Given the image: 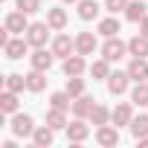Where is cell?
Instances as JSON below:
<instances>
[{"mask_svg": "<svg viewBox=\"0 0 148 148\" xmlns=\"http://www.w3.org/2000/svg\"><path fill=\"white\" fill-rule=\"evenodd\" d=\"M6 90L23 93L26 90V76H21V73H9V76H6Z\"/></svg>", "mask_w": 148, "mask_h": 148, "instance_id": "31", "label": "cell"}, {"mask_svg": "<svg viewBox=\"0 0 148 148\" xmlns=\"http://www.w3.org/2000/svg\"><path fill=\"white\" fill-rule=\"evenodd\" d=\"M128 76L131 82H148V58H134L128 64Z\"/></svg>", "mask_w": 148, "mask_h": 148, "instance_id": "14", "label": "cell"}, {"mask_svg": "<svg viewBox=\"0 0 148 148\" xmlns=\"http://www.w3.org/2000/svg\"><path fill=\"white\" fill-rule=\"evenodd\" d=\"M44 87H47V73L32 67V73H26V90H32V93H41Z\"/></svg>", "mask_w": 148, "mask_h": 148, "instance_id": "16", "label": "cell"}, {"mask_svg": "<svg viewBox=\"0 0 148 148\" xmlns=\"http://www.w3.org/2000/svg\"><path fill=\"white\" fill-rule=\"evenodd\" d=\"M90 76H93V79H105V82H108V76H110V61H108L105 55H102L99 61H93V64H90Z\"/></svg>", "mask_w": 148, "mask_h": 148, "instance_id": "27", "label": "cell"}, {"mask_svg": "<svg viewBox=\"0 0 148 148\" xmlns=\"http://www.w3.org/2000/svg\"><path fill=\"white\" fill-rule=\"evenodd\" d=\"M67 139L70 142H84L87 136H90V128H87V122L82 119V116H76V119H73V122H67Z\"/></svg>", "mask_w": 148, "mask_h": 148, "instance_id": "6", "label": "cell"}, {"mask_svg": "<svg viewBox=\"0 0 148 148\" xmlns=\"http://www.w3.org/2000/svg\"><path fill=\"white\" fill-rule=\"evenodd\" d=\"M47 125H49L52 131H61V128H67V116H64V110H58V108H49V113H47Z\"/></svg>", "mask_w": 148, "mask_h": 148, "instance_id": "28", "label": "cell"}, {"mask_svg": "<svg viewBox=\"0 0 148 148\" xmlns=\"http://www.w3.org/2000/svg\"><path fill=\"white\" fill-rule=\"evenodd\" d=\"M12 134L15 136H32L35 134V122L29 113H12Z\"/></svg>", "mask_w": 148, "mask_h": 148, "instance_id": "5", "label": "cell"}, {"mask_svg": "<svg viewBox=\"0 0 148 148\" xmlns=\"http://www.w3.org/2000/svg\"><path fill=\"white\" fill-rule=\"evenodd\" d=\"M3 26H6L9 32H15V35H23V32L29 29L26 12H21V9H18V12H9V15H6V23H3Z\"/></svg>", "mask_w": 148, "mask_h": 148, "instance_id": "9", "label": "cell"}, {"mask_svg": "<svg viewBox=\"0 0 148 148\" xmlns=\"http://www.w3.org/2000/svg\"><path fill=\"white\" fill-rule=\"evenodd\" d=\"M102 55H105V58L113 64V61H119V58H125V55H128V44H125L119 35H113V38H108V41H105Z\"/></svg>", "mask_w": 148, "mask_h": 148, "instance_id": "1", "label": "cell"}, {"mask_svg": "<svg viewBox=\"0 0 148 148\" xmlns=\"http://www.w3.org/2000/svg\"><path fill=\"white\" fill-rule=\"evenodd\" d=\"M131 119H134V108H131L128 102H119V105L110 110V122H113L116 128H122V125H131Z\"/></svg>", "mask_w": 148, "mask_h": 148, "instance_id": "11", "label": "cell"}, {"mask_svg": "<svg viewBox=\"0 0 148 148\" xmlns=\"http://www.w3.org/2000/svg\"><path fill=\"white\" fill-rule=\"evenodd\" d=\"M52 128L49 125H44V128H35V134H32V145L35 148H47V145H52Z\"/></svg>", "mask_w": 148, "mask_h": 148, "instance_id": "22", "label": "cell"}, {"mask_svg": "<svg viewBox=\"0 0 148 148\" xmlns=\"http://www.w3.org/2000/svg\"><path fill=\"white\" fill-rule=\"evenodd\" d=\"M128 128H131V134H134L136 139H139V136H148V113H142V116H134Z\"/></svg>", "mask_w": 148, "mask_h": 148, "instance_id": "29", "label": "cell"}, {"mask_svg": "<svg viewBox=\"0 0 148 148\" xmlns=\"http://www.w3.org/2000/svg\"><path fill=\"white\" fill-rule=\"evenodd\" d=\"M96 47H99V41H96L93 32H79V35H76V52H82V55H93Z\"/></svg>", "mask_w": 148, "mask_h": 148, "instance_id": "13", "label": "cell"}, {"mask_svg": "<svg viewBox=\"0 0 148 148\" xmlns=\"http://www.w3.org/2000/svg\"><path fill=\"white\" fill-rule=\"evenodd\" d=\"M87 70V61L82 52H73L70 58H64V76H82Z\"/></svg>", "mask_w": 148, "mask_h": 148, "instance_id": "12", "label": "cell"}, {"mask_svg": "<svg viewBox=\"0 0 148 148\" xmlns=\"http://www.w3.org/2000/svg\"><path fill=\"white\" fill-rule=\"evenodd\" d=\"M128 87H131V76H128V70L125 73H110L108 76V93L110 96H122V93H128Z\"/></svg>", "mask_w": 148, "mask_h": 148, "instance_id": "2", "label": "cell"}, {"mask_svg": "<svg viewBox=\"0 0 148 148\" xmlns=\"http://www.w3.org/2000/svg\"><path fill=\"white\" fill-rule=\"evenodd\" d=\"M0 110L3 113H18V93L15 90H6L0 96Z\"/></svg>", "mask_w": 148, "mask_h": 148, "instance_id": "30", "label": "cell"}, {"mask_svg": "<svg viewBox=\"0 0 148 148\" xmlns=\"http://www.w3.org/2000/svg\"><path fill=\"white\" fill-rule=\"evenodd\" d=\"M47 23H49L55 32H61V29L67 26V12H64V9H47Z\"/></svg>", "mask_w": 148, "mask_h": 148, "instance_id": "23", "label": "cell"}, {"mask_svg": "<svg viewBox=\"0 0 148 148\" xmlns=\"http://www.w3.org/2000/svg\"><path fill=\"white\" fill-rule=\"evenodd\" d=\"M87 119H90V122H93V125H96V128H99V125H108V122H110V110H108V108H105V105H99V102H96V105H93V110H90V116H87Z\"/></svg>", "mask_w": 148, "mask_h": 148, "instance_id": "24", "label": "cell"}, {"mask_svg": "<svg viewBox=\"0 0 148 148\" xmlns=\"http://www.w3.org/2000/svg\"><path fill=\"white\" fill-rule=\"evenodd\" d=\"M119 32H122V23L116 21V15H110V18H102V21H99V35L113 38V35H119Z\"/></svg>", "mask_w": 148, "mask_h": 148, "instance_id": "19", "label": "cell"}, {"mask_svg": "<svg viewBox=\"0 0 148 148\" xmlns=\"http://www.w3.org/2000/svg\"><path fill=\"white\" fill-rule=\"evenodd\" d=\"M52 61H55V52L47 49V47H35V52L29 55V64H32L35 70H44V73L52 67Z\"/></svg>", "mask_w": 148, "mask_h": 148, "instance_id": "7", "label": "cell"}, {"mask_svg": "<svg viewBox=\"0 0 148 148\" xmlns=\"http://www.w3.org/2000/svg\"><path fill=\"white\" fill-rule=\"evenodd\" d=\"M128 3H131V0H105V9H108L110 15H116V12H125Z\"/></svg>", "mask_w": 148, "mask_h": 148, "instance_id": "33", "label": "cell"}, {"mask_svg": "<svg viewBox=\"0 0 148 148\" xmlns=\"http://www.w3.org/2000/svg\"><path fill=\"white\" fill-rule=\"evenodd\" d=\"M131 102L134 105H148V82H134V90H131Z\"/></svg>", "mask_w": 148, "mask_h": 148, "instance_id": "25", "label": "cell"}, {"mask_svg": "<svg viewBox=\"0 0 148 148\" xmlns=\"http://www.w3.org/2000/svg\"><path fill=\"white\" fill-rule=\"evenodd\" d=\"M49 108H58V110H73V96L67 90H55L49 96Z\"/></svg>", "mask_w": 148, "mask_h": 148, "instance_id": "21", "label": "cell"}, {"mask_svg": "<svg viewBox=\"0 0 148 148\" xmlns=\"http://www.w3.org/2000/svg\"><path fill=\"white\" fill-rule=\"evenodd\" d=\"M136 142H139V148H148V136H139Z\"/></svg>", "mask_w": 148, "mask_h": 148, "instance_id": "35", "label": "cell"}, {"mask_svg": "<svg viewBox=\"0 0 148 148\" xmlns=\"http://www.w3.org/2000/svg\"><path fill=\"white\" fill-rule=\"evenodd\" d=\"M49 23H29V29H26V41L32 44V47H47V41H49Z\"/></svg>", "mask_w": 148, "mask_h": 148, "instance_id": "3", "label": "cell"}, {"mask_svg": "<svg viewBox=\"0 0 148 148\" xmlns=\"http://www.w3.org/2000/svg\"><path fill=\"white\" fill-rule=\"evenodd\" d=\"M84 87H87V84H84V79H82V76H67V87H64V90H67L73 99L84 96Z\"/></svg>", "mask_w": 148, "mask_h": 148, "instance_id": "26", "label": "cell"}, {"mask_svg": "<svg viewBox=\"0 0 148 148\" xmlns=\"http://www.w3.org/2000/svg\"><path fill=\"white\" fill-rule=\"evenodd\" d=\"M128 52L134 58H148V35H134L128 41Z\"/></svg>", "mask_w": 148, "mask_h": 148, "instance_id": "15", "label": "cell"}, {"mask_svg": "<svg viewBox=\"0 0 148 148\" xmlns=\"http://www.w3.org/2000/svg\"><path fill=\"white\" fill-rule=\"evenodd\" d=\"M139 35H148V15L139 21Z\"/></svg>", "mask_w": 148, "mask_h": 148, "instance_id": "34", "label": "cell"}, {"mask_svg": "<svg viewBox=\"0 0 148 148\" xmlns=\"http://www.w3.org/2000/svg\"><path fill=\"white\" fill-rule=\"evenodd\" d=\"M93 105H96V99L93 96H79V99H73V116H90V110H93Z\"/></svg>", "mask_w": 148, "mask_h": 148, "instance_id": "17", "label": "cell"}, {"mask_svg": "<svg viewBox=\"0 0 148 148\" xmlns=\"http://www.w3.org/2000/svg\"><path fill=\"white\" fill-rule=\"evenodd\" d=\"M145 15H148V6L142 3V0H131L128 9H125V18H128V21H134V23H139Z\"/></svg>", "mask_w": 148, "mask_h": 148, "instance_id": "20", "label": "cell"}, {"mask_svg": "<svg viewBox=\"0 0 148 148\" xmlns=\"http://www.w3.org/2000/svg\"><path fill=\"white\" fill-rule=\"evenodd\" d=\"M64 3H79V0H64Z\"/></svg>", "mask_w": 148, "mask_h": 148, "instance_id": "36", "label": "cell"}, {"mask_svg": "<svg viewBox=\"0 0 148 148\" xmlns=\"http://www.w3.org/2000/svg\"><path fill=\"white\" fill-rule=\"evenodd\" d=\"M99 12H102V6L96 0H79V18L82 21H96Z\"/></svg>", "mask_w": 148, "mask_h": 148, "instance_id": "18", "label": "cell"}, {"mask_svg": "<svg viewBox=\"0 0 148 148\" xmlns=\"http://www.w3.org/2000/svg\"><path fill=\"white\" fill-rule=\"evenodd\" d=\"M96 142H99L102 148L116 145V142H119V128H116V125H99V128H96Z\"/></svg>", "mask_w": 148, "mask_h": 148, "instance_id": "10", "label": "cell"}, {"mask_svg": "<svg viewBox=\"0 0 148 148\" xmlns=\"http://www.w3.org/2000/svg\"><path fill=\"white\" fill-rule=\"evenodd\" d=\"M49 49L55 52V58H70L73 52H76V38H70V35H55V41H52Z\"/></svg>", "mask_w": 148, "mask_h": 148, "instance_id": "8", "label": "cell"}, {"mask_svg": "<svg viewBox=\"0 0 148 148\" xmlns=\"http://www.w3.org/2000/svg\"><path fill=\"white\" fill-rule=\"evenodd\" d=\"M15 3H18V9H21V12H26V15L41 12V0H15Z\"/></svg>", "mask_w": 148, "mask_h": 148, "instance_id": "32", "label": "cell"}, {"mask_svg": "<svg viewBox=\"0 0 148 148\" xmlns=\"http://www.w3.org/2000/svg\"><path fill=\"white\" fill-rule=\"evenodd\" d=\"M29 47H32V44L26 41V35H23V38H9V44L3 47V52H6L9 61H21V58L29 52Z\"/></svg>", "mask_w": 148, "mask_h": 148, "instance_id": "4", "label": "cell"}]
</instances>
